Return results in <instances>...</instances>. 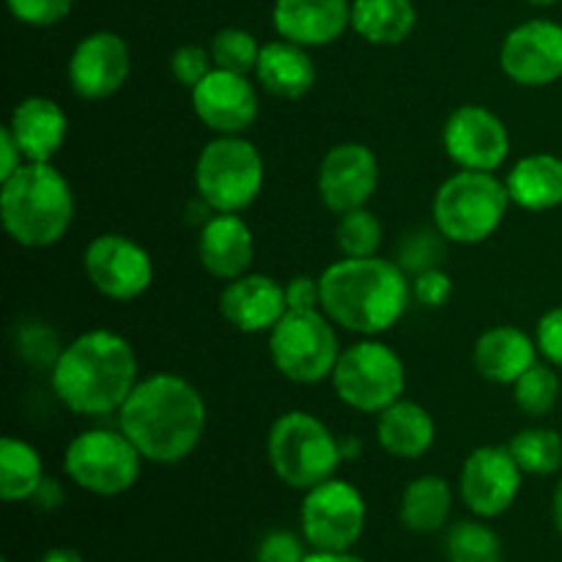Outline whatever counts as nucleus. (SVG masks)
Instances as JSON below:
<instances>
[{"label":"nucleus","mask_w":562,"mask_h":562,"mask_svg":"<svg viewBox=\"0 0 562 562\" xmlns=\"http://www.w3.org/2000/svg\"><path fill=\"white\" fill-rule=\"evenodd\" d=\"M119 428L154 464H179L201 445L206 401L201 390L176 373H154L135 384L119 412Z\"/></svg>","instance_id":"nucleus-1"},{"label":"nucleus","mask_w":562,"mask_h":562,"mask_svg":"<svg viewBox=\"0 0 562 562\" xmlns=\"http://www.w3.org/2000/svg\"><path fill=\"white\" fill-rule=\"evenodd\" d=\"M137 384V355L130 340L110 329H91L64 346L49 371L55 398L80 417L121 412Z\"/></svg>","instance_id":"nucleus-2"},{"label":"nucleus","mask_w":562,"mask_h":562,"mask_svg":"<svg viewBox=\"0 0 562 562\" xmlns=\"http://www.w3.org/2000/svg\"><path fill=\"white\" fill-rule=\"evenodd\" d=\"M322 311L333 324L376 338L404 318L412 300V280L387 258H340L322 274Z\"/></svg>","instance_id":"nucleus-3"},{"label":"nucleus","mask_w":562,"mask_h":562,"mask_svg":"<svg viewBox=\"0 0 562 562\" xmlns=\"http://www.w3.org/2000/svg\"><path fill=\"white\" fill-rule=\"evenodd\" d=\"M0 220L16 245L44 250L71 228L75 192L53 162H25L0 181Z\"/></svg>","instance_id":"nucleus-4"},{"label":"nucleus","mask_w":562,"mask_h":562,"mask_svg":"<svg viewBox=\"0 0 562 562\" xmlns=\"http://www.w3.org/2000/svg\"><path fill=\"white\" fill-rule=\"evenodd\" d=\"M508 206V187L497 173L459 170L434 195V228L456 245H481L503 225Z\"/></svg>","instance_id":"nucleus-5"},{"label":"nucleus","mask_w":562,"mask_h":562,"mask_svg":"<svg viewBox=\"0 0 562 562\" xmlns=\"http://www.w3.org/2000/svg\"><path fill=\"white\" fill-rule=\"evenodd\" d=\"M267 456L274 475L285 486L300 488V492L335 477L344 461L340 439L329 431L327 423L300 409L285 412L272 423L267 437Z\"/></svg>","instance_id":"nucleus-6"},{"label":"nucleus","mask_w":562,"mask_h":562,"mask_svg":"<svg viewBox=\"0 0 562 562\" xmlns=\"http://www.w3.org/2000/svg\"><path fill=\"white\" fill-rule=\"evenodd\" d=\"M195 187L212 212L241 214L263 190V157L245 135H217L195 162Z\"/></svg>","instance_id":"nucleus-7"},{"label":"nucleus","mask_w":562,"mask_h":562,"mask_svg":"<svg viewBox=\"0 0 562 562\" xmlns=\"http://www.w3.org/2000/svg\"><path fill=\"white\" fill-rule=\"evenodd\" d=\"M269 357L280 376L294 384L333 379L340 357L333 318L324 311H289L269 333Z\"/></svg>","instance_id":"nucleus-8"},{"label":"nucleus","mask_w":562,"mask_h":562,"mask_svg":"<svg viewBox=\"0 0 562 562\" xmlns=\"http://www.w3.org/2000/svg\"><path fill=\"white\" fill-rule=\"evenodd\" d=\"M333 387L349 409L362 415H379L390 404L404 398V360L376 338H362L340 351L333 371Z\"/></svg>","instance_id":"nucleus-9"},{"label":"nucleus","mask_w":562,"mask_h":562,"mask_svg":"<svg viewBox=\"0 0 562 562\" xmlns=\"http://www.w3.org/2000/svg\"><path fill=\"white\" fill-rule=\"evenodd\" d=\"M143 456L121 428H88L77 434L64 456V470L75 486L97 497L126 494L140 477Z\"/></svg>","instance_id":"nucleus-10"},{"label":"nucleus","mask_w":562,"mask_h":562,"mask_svg":"<svg viewBox=\"0 0 562 562\" xmlns=\"http://www.w3.org/2000/svg\"><path fill=\"white\" fill-rule=\"evenodd\" d=\"M368 505L360 488L329 477L307 488L300 508V530L307 547L318 552H351L366 532Z\"/></svg>","instance_id":"nucleus-11"},{"label":"nucleus","mask_w":562,"mask_h":562,"mask_svg":"<svg viewBox=\"0 0 562 562\" xmlns=\"http://www.w3.org/2000/svg\"><path fill=\"white\" fill-rule=\"evenodd\" d=\"M82 269L88 283L115 302L137 300L154 283L151 256L124 234H99L82 252Z\"/></svg>","instance_id":"nucleus-12"},{"label":"nucleus","mask_w":562,"mask_h":562,"mask_svg":"<svg viewBox=\"0 0 562 562\" xmlns=\"http://www.w3.org/2000/svg\"><path fill=\"white\" fill-rule=\"evenodd\" d=\"M525 472L503 445H483L467 456L461 467V499L477 519H497L514 508Z\"/></svg>","instance_id":"nucleus-13"},{"label":"nucleus","mask_w":562,"mask_h":562,"mask_svg":"<svg viewBox=\"0 0 562 562\" xmlns=\"http://www.w3.org/2000/svg\"><path fill=\"white\" fill-rule=\"evenodd\" d=\"M442 146L461 170H494L508 159L510 135L505 121L483 104H461L448 115Z\"/></svg>","instance_id":"nucleus-14"},{"label":"nucleus","mask_w":562,"mask_h":562,"mask_svg":"<svg viewBox=\"0 0 562 562\" xmlns=\"http://www.w3.org/2000/svg\"><path fill=\"white\" fill-rule=\"evenodd\" d=\"M130 71V44L113 31H93L82 36L66 66L71 91L86 102H102L119 93Z\"/></svg>","instance_id":"nucleus-15"},{"label":"nucleus","mask_w":562,"mask_h":562,"mask_svg":"<svg viewBox=\"0 0 562 562\" xmlns=\"http://www.w3.org/2000/svg\"><path fill=\"white\" fill-rule=\"evenodd\" d=\"M499 66L525 88L552 86L562 77V25L552 20H527L505 36Z\"/></svg>","instance_id":"nucleus-16"},{"label":"nucleus","mask_w":562,"mask_h":562,"mask_svg":"<svg viewBox=\"0 0 562 562\" xmlns=\"http://www.w3.org/2000/svg\"><path fill=\"white\" fill-rule=\"evenodd\" d=\"M318 198L333 214L362 209L379 187V159L366 143H338L318 165Z\"/></svg>","instance_id":"nucleus-17"},{"label":"nucleus","mask_w":562,"mask_h":562,"mask_svg":"<svg viewBox=\"0 0 562 562\" xmlns=\"http://www.w3.org/2000/svg\"><path fill=\"white\" fill-rule=\"evenodd\" d=\"M192 93V110L217 135H245L258 119V91L247 75L214 66Z\"/></svg>","instance_id":"nucleus-18"},{"label":"nucleus","mask_w":562,"mask_h":562,"mask_svg":"<svg viewBox=\"0 0 562 562\" xmlns=\"http://www.w3.org/2000/svg\"><path fill=\"white\" fill-rule=\"evenodd\" d=\"M220 313L236 333H272L274 324L289 313L285 285L269 274H241L225 283L220 294Z\"/></svg>","instance_id":"nucleus-19"},{"label":"nucleus","mask_w":562,"mask_h":562,"mask_svg":"<svg viewBox=\"0 0 562 562\" xmlns=\"http://www.w3.org/2000/svg\"><path fill=\"white\" fill-rule=\"evenodd\" d=\"M272 25L300 47H327L351 27V0H274Z\"/></svg>","instance_id":"nucleus-20"},{"label":"nucleus","mask_w":562,"mask_h":562,"mask_svg":"<svg viewBox=\"0 0 562 562\" xmlns=\"http://www.w3.org/2000/svg\"><path fill=\"white\" fill-rule=\"evenodd\" d=\"M252 256H256V239L252 231L239 214L214 212L203 223L198 236V258L203 269L217 280H236L250 272Z\"/></svg>","instance_id":"nucleus-21"},{"label":"nucleus","mask_w":562,"mask_h":562,"mask_svg":"<svg viewBox=\"0 0 562 562\" xmlns=\"http://www.w3.org/2000/svg\"><path fill=\"white\" fill-rule=\"evenodd\" d=\"M5 126L14 135L25 162H53L69 135L64 108L49 97H27L16 102Z\"/></svg>","instance_id":"nucleus-22"},{"label":"nucleus","mask_w":562,"mask_h":562,"mask_svg":"<svg viewBox=\"0 0 562 562\" xmlns=\"http://www.w3.org/2000/svg\"><path fill=\"white\" fill-rule=\"evenodd\" d=\"M538 355L541 351H538L536 338H530L525 329L514 324H497L475 340L472 362L486 382L514 384L527 368L536 366Z\"/></svg>","instance_id":"nucleus-23"},{"label":"nucleus","mask_w":562,"mask_h":562,"mask_svg":"<svg viewBox=\"0 0 562 562\" xmlns=\"http://www.w3.org/2000/svg\"><path fill=\"white\" fill-rule=\"evenodd\" d=\"M256 80L263 91L278 99H302L316 86V64L311 49L285 38H274L261 47L256 64Z\"/></svg>","instance_id":"nucleus-24"},{"label":"nucleus","mask_w":562,"mask_h":562,"mask_svg":"<svg viewBox=\"0 0 562 562\" xmlns=\"http://www.w3.org/2000/svg\"><path fill=\"white\" fill-rule=\"evenodd\" d=\"M376 437L384 453L404 461H417L437 442V423L426 406L401 398L379 412Z\"/></svg>","instance_id":"nucleus-25"},{"label":"nucleus","mask_w":562,"mask_h":562,"mask_svg":"<svg viewBox=\"0 0 562 562\" xmlns=\"http://www.w3.org/2000/svg\"><path fill=\"white\" fill-rule=\"evenodd\" d=\"M510 203L527 212H549L562 206V159L554 154H530L510 168Z\"/></svg>","instance_id":"nucleus-26"},{"label":"nucleus","mask_w":562,"mask_h":562,"mask_svg":"<svg viewBox=\"0 0 562 562\" xmlns=\"http://www.w3.org/2000/svg\"><path fill=\"white\" fill-rule=\"evenodd\" d=\"M417 25L412 0H351V31L376 47L406 42Z\"/></svg>","instance_id":"nucleus-27"},{"label":"nucleus","mask_w":562,"mask_h":562,"mask_svg":"<svg viewBox=\"0 0 562 562\" xmlns=\"http://www.w3.org/2000/svg\"><path fill=\"white\" fill-rule=\"evenodd\" d=\"M450 510H453V488L439 475L415 477L401 494V525L417 536L442 530L450 519Z\"/></svg>","instance_id":"nucleus-28"},{"label":"nucleus","mask_w":562,"mask_h":562,"mask_svg":"<svg viewBox=\"0 0 562 562\" xmlns=\"http://www.w3.org/2000/svg\"><path fill=\"white\" fill-rule=\"evenodd\" d=\"M42 456L25 439L3 437L0 442V497L3 503H31L44 483Z\"/></svg>","instance_id":"nucleus-29"},{"label":"nucleus","mask_w":562,"mask_h":562,"mask_svg":"<svg viewBox=\"0 0 562 562\" xmlns=\"http://www.w3.org/2000/svg\"><path fill=\"white\" fill-rule=\"evenodd\" d=\"M508 450L525 475H554L562 467V437L554 428H521Z\"/></svg>","instance_id":"nucleus-30"},{"label":"nucleus","mask_w":562,"mask_h":562,"mask_svg":"<svg viewBox=\"0 0 562 562\" xmlns=\"http://www.w3.org/2000/svg\"><path fill=\"white\" fill-rule=\"evenodd\" d=\"M448 562H505L503 541L483 521H459L445 538Z\"/></svg>","instance_id":"nucleus-31"},{"label":"nucleus","mask_w":562,"mask_h":562,"mask_svg":"<svg viewBox=\"0 0 562 562\" xmlns=\"http://www.w3.org/2000/svg\"><path fill=\"white\" fill-rule=\"evenodd\" d=\"M560 398V376L552 362H536L514 382V401L527 417H547Z\"/></svg>","instance_id":"nucleus-32"},{"label":"nucleus","mask_w":562,"mask_h":562,"mask_svg":"<svg viewBox=\"0 0 562 562\" xmlns=\"http://www.w3.org/2000/svg\"><path fill=\"white\" fill-rule=\"evenodd\" d=\"M384 228L373 212L366 206L355 212L340 214L338 228H335V241L346 258H371L382 247Z\"/></svg>","instance_id":"nucleus-33"},{"label":"nucleus","mask_w":562,"mask_h":562,"mask_svg":"<svg viewBox=\"0 0 562 562\" xmlns=\"http://www.w3.org/2000/svg\"><path fill=\"white\" fill-rule=\"evenodd\" d=\"M263 44H258V38L250 31H241V27H223V31L214 33L212 44H209V53L217 69L239 71V75H250L256 71L258 55H261Z\"/></svg>","instance_id":"nucleus-34"},{"label":"nucleus","mask_w":562,"mask_h":562,"mask_svg":"<svg viewBox=\"0 0 562 562\" xmlns=\"http://www.w3.org/2000/svg\"><path fill=\"white\" fill-rule=\"evenodd\" d=\"M16 355L20 360H25L31 368H47L53 371V366L58 362L60 357V344L55 329H49L47 324L36 322V324H22L16 329Z\"/></svg>","instance_id":"nucleus-35"},{"label":"nucleus","mask_w":562,"mask_h":562,"mask_svg":"<svg viewBox=\"0 0 562 562\" xmlns=\"http://www.w3.org/2000/svg\"><path fill=\"white\" fill-rule=\"evenodd\" d=\"M445 241L448 239H445L437 228L412 231V234H406V239L401 241L398 247V267L404 269L406 274H420L426 272V269H434L439 258H442Z\"/></svg>","instance_id":"nucleus-36"},{"label":"nucleus","mask_w":562,"mask_h":562,"mask_svg":"<svg viewBox=\"0 0 562 562\" xmlns=\"http://www.w3.org/2000/svg\"><path fill=\"white\" fill-rule=\"evenodd\" d=\"M5 5L22 25L53 27L71 14L75 0H5Z\"/></svg>","instance_id":"nucleus-37"},{"label":"nucleus","mask_w":562,"mask_h":562,"mask_svg":"<svg viewBox=\"0 0 562 562\" xmlns=\"http://www.w3.org/2000/svg\"><path fill=\"white\" fill-rule=\"evenodd\" d=\"M170 75L187 88H195L209 71L214 69V60L209 47H201V44H181L179 49H173L170 55Z\"/></svg>","instance_id":"nucleus-38"},{"label":"nucleus","mask_w":562,"mask_h":562,"mask_svg":"<svg viewBox=\"0 0 562 562\" xmlns=\"http://www.w3.org/2000/svg\"><path fill=\"white\" fill-rule=\"evenodd\" d=\"M305 536H296L291 530H269L258 541L256 562H305Z\"/></svg>","instance_id":"nucleus-39"},{"label":"nucleus","mask_w":562,"mask_h":562,"mask_svg":"<svg viewBox=\"0 0 562 562\" xmlns=\"http://www.w3.org/2000/svg\"><path fill=\"white\" fill-rule=\"evenodd\" d=\"M412 296L420 302L423 307H442L453 296V280L448 272L439 267L426 269V272L412 278Z\"/></svg>","instance_id":"nucleus-40"},{"label":"nucleus","mask_w":562,"mask_h":562,"mask_svg":"<svg viewBox=\"0 0 562 562\" xmlns=\"http://www.w3.org/2000/svg\"><path fill=\"white\" fill-rule=\"evenodd\" d=\"M536 344L554 368H562V305L543 313L536 329Z\"/></svg>","instance_id":"nucleus-41"},{"label":"nucleus","mask_w":562,"mask_h":562,"mask_svg":"<svg viewBox=\"0 0 562 562\" xmlns=\"http://www.w3.org/2000/svg\"><path fill=\"white\" fill-rule=\"evenodd\" d=\"M289 311H322V278L296 274L285 283Z\"/></svg>","instance_id":"nucleus-42"},{"label":"nucleus","mask_w":562,"mask_h":562,"mask_svg":"<svg viewBox=\"0 0 562 562\" xmlns=\"http://www.w3.org/2000/svg\"><path fill=\"white\" fill-rule=\"evenodd\" d=\"M22 165H25V157H22L14 135H11L9 126H0V181L14 176Z\"/></svg>","instance_id":"nucleus-43"},{"label":"nucleus","mask_w":562,"mask_h":562,"mask_svg":"<svg viewBox=\"0 0 562 562\" xmlns=\"http://www.w3.org/2000/svg\"><path fill=\"white\" fill-rule=\"evenodd\" d=\"M64 499H66V494H64V488H60V483L53 481V477H44V483L38 486V492L33 494L31 503L36 505L38 510H44V514H49V510L60 508V505H64Z\"/></svg>","instance_id":"nucleus-44"},{"label":"nucleus","mask_w":562,"mask_h":562,"mask_svg":"<svg viewBox=\"0 0 562 562\" xmlns=\"http://www.w3.org/2000/svg\"><path fill=\"white\" fill-rule=\"evenodd\" d=\"M38 562H86V558L71 547H55V549H47Z\"/></svg>","instance_id":"nucleus-45"},{"label":"nucleus","mask_w":562,"mask_h":562,"mask_svg":"<svg viewBox=\"0 0 562 562\" xmlns=\"http://www.w3.org/2000/svg\"><path fill=\"white\" fill-rule=\"evenodd\" d=\"M305 562H366V560L357 558V554L351 552H318V549H311Z\"/></svg>","instance_id":"nucleus-46"},{"label":"nucleus","mask_w":562,"mask_h":562,"mask_svg":"<svg viewBox=\"0 0 562 562\" xmlns=\"http://www.w3.org/2000/svg\"><path fill=\"white\" fill-rule=\"evenodd\" d=\"M552 519H554V527H558V532L562 536V481L558 483V488H554V497H552Z\"/></svg>","instance_id":"nucleus-47"},{"label":"nucleus","mask_w":562,"mask_h":562,"mask_svg":"<svg viewBox=\"0 0 562 562\" xmlns=\"http://www.w3.org/2000/svg\"><path fill=\"white\" fill-rule=\"evenodd\" d=\"M360 450H362V442L360 439H340V456H344V459H357V456H360Z\"/></svg>","instance_id":"nucleus-48"},{"label":"nucleus","mask_w":562,"mask_h":562,"mask_svg":"<svg viewBox=\"0 0 562 562\" xmlns=\"http://www.w3.org/2000/svg\"><path fill=\"white\" fill-rule=\"evenodd\" d=\"M527 3H536V5H554L558 0H527Z\"/></svg>","instance_id":"nucleus-49"},{"label":"nucleus","mask_w":562,"mask_h":562,"mask_svg":"<svg viewBox=\"0 0 562 562\" xmlns=\"http://www.w3.org/2000/svg\"><path fill=\"white\" fill-rule=\"evenodd\" d=\"M0 562H9V558H3V560H0Z\"/></svg>","instance_id":"nucleus-50"}]
</instances>
